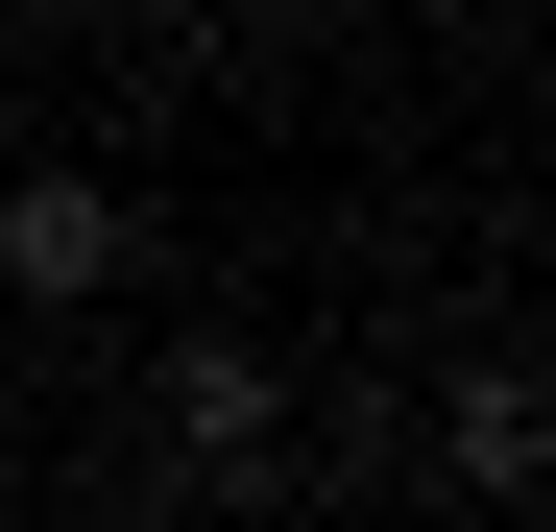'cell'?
I'll return each instance as SVG.
<instances>
[{
	"mask_svg": "<svg viewBox=\"0 0 556 532\" xmlns=\"http://www.w3.org/2000/svg\"><path fill=\"white\" fill-rule=\"evenodd\" d=\"M169 435H194L218 508H266V460H291V364H266V339H194V364H169Z\"/></svg>",
	"mask_w": 556,
	"mask_h": 532,
	"instance_id": "cell-1",
	"label": "cell"
},
{
	"mask_svg": "<svg viewBox=\"0 0 556 532\" xmlns=\"http://www.w3.org/2000/svg\"><path fill=\"white\" fill-rule=\"evenodd\" d=\"M435 435H459V484H532V460H556V411H532V364H459V411H435Z\"/></svg>",
	"mask_w": 556,
	"mask_h": 532,
	"instance_id": "cell-3",
	"label": "cell"
},
{
	"mask_svg": "<svg viewBox=\"0 0 556 532\" xmlns=\"http://www.w3.org/2000/svg\"><path fill=\"white\" fill-rule=\"evenodd\" d=\"M0 291H25V315L122 291V194H98V169H0Z\"/></svg>",
	"mask_w": 556,
	"mask_h": 532,
	"instance_id": "cell-2",
	"label": "cell"
}]
</instances>
